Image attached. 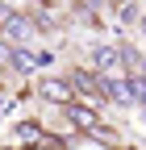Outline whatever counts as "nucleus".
I'll use <instances>...</instances> for the list:
<instances>
[{
    "mask_svg": "<svg viewBox=\"0 0 146 150\" xmlns=\"http://www.w3.org/2000/svg\"><path fill=\"white\" fill-rule=\"evenodd\" d=\"M38 100L67 108V104H75L79 96H75V88H71V79H54V75H46V79H38Z\"/></svg>",
    "mask_w": 146,
    "mask_h": 150,
    "instance_id": "f257e3e1",
    "label": "nucleus"
},
{
    "mask_svg": "<svg viewBox=\"0 0 146 150\" xmlns=\"http://www.w3.org/2000/svg\"><path fill=\"white\" fill-rule=\"evenodd\" d=\"M0 25H4V33H13L17 42H25V38L38 33V25H33L25 13H17V8H9V4H0Z\"/></svg>",
    "mask_w": 146,
    "mask_h": 150,
    "instance_id": "f03ea898",
    "label": "nucleus"
},
{
    "mask_svg": "<svg viewBox=\"0 0 146 150\" xmlns=\"http://www.w3.org/2000/svg\"><path fill=\"white\" fill-rule=\"evenodd\" d=\"M67 125L71 129H84V134H92V129H100V117H96V104H67Z\"/></svg>",
    "mask_w": 146,
    "mask_h": 150,
    "instance_id": "7ed1b4c3",
    "label": "nucleus"
},
{
    "mask_svg": "<svg viewBox=\"0 0 146 150\" xmlns=\"http://www.w3.org/2000/svg\"><path fill=\"white\" fill-rule=\"evenodd\" d=\"M92 63H96V71L104 75V71H117L121 63H125V50H113V46H96L92 50Z\"/></svg>",
    "mask_w": 146,
    "mask_h": 150,
    "instance_id": "20e7f679",
    "label": "nucleus"
},
{
    "mask_svg": "<svg viewBox=\"0 0 146 150\" xmlns=\"http://www.w3.org/2000/svg\"><path fill=\"white\" fill-rule=\"evenodd\" d=\"M9 63H13L17 75H33V71H38V54H29V50H13Z\"/></svg>",
    "mask_w": 146,
    "mask_h": 150,
    "instance_id": "39448f33",
    "label": "nucleus"
},
{
    "mask_svg": "<svg viewBox=\"0 0 146 150\" xmlns=\"http://www.w3.org/2000/svg\"><path fill=\"white\" fill-rule=\"evenodd\" d=\"M17 138H21L25 146H38V142L46 138V129H42L38 121H21V125H17Z\"/></svg>",
    "mask_w": 146,
    "mask_h": 150,
    "instance_id": "423d86ee",
    "label": "nucleus"
},
{
    "mask_svg": "<svg viewBox=\"0 0 146 150\" xmlns=\"http://www.w3.org/2000/svg\"><path fill=\"white\" fill-rule=\"evenodd\" d=\"M130 96H134V104L146 108V79H142V75H134V79H130Z\"/></svg>",
    "mask_w": 146,
    "mask_h": 150,
    "instance_id": "0eeeda50",
    "label": "nucleus"
},
{
    "mask_svg": "<svg viewBox=\"0 0 146 150\" xmlns=\"http://www.w3.org/2000/svg\"><path fill=\"white\" fill-rule=\"evenodd\" d=\"M0 33H4V25H0Z\"/></svg>",
    "mask_w": 146,
    "mask_h": 150,
    "instance_id": "6e6552de",
    "label": "nucleus"
}]
</instances>
